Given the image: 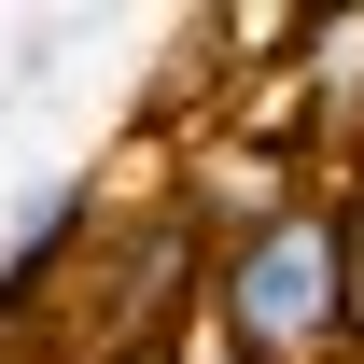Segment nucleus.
Wrapping results in <instances>:
<instances>
[{"label":"nucleus","instance_id":"1","mask_svg":"<svg viewBox=\"0 0 364 364\" xmlns=\"http://www.w3.org/2000/svg\"><path fill=\"white\" fill-rule=\"evenodd\" d=\"M196 336H225L238 364H350L364 350V196L350 182L252 196L225 225V252H210Z\"/></svg>","mask_w":364,"mask_h":364},{"label":"nucleus","instance_id":"2","mask_svg":"<svg viewBox=\"0 0 364 364\" xmlns=\"http://www.w3.org/2000/svg\"><path fill=\"white\" fill-rule=\"evenodd\" d=\"M98 225H112V210H98V182H43V196H28V225L0 238V350H14V336L43 322V294L98 252Z\"/></svg>","mask_w":364,"mask_h":364},{"label":"nucleus","instance_id":"3","mask_svg":"<svg viewBox=\"0 0 364 364\" xmlns=\"http://www.w3.org/2000/svg\"><path fill=\"white\" fill-rule=\"evenodd\" d=\"M70 364H168V336H98V350H70Z\"/></svg>","mask_w":364,"mask_h":364},{"label":"nucleus","instance_id":"4","mask_svg":"<svg viewBox=\"0 0 364 364\" xmlns=\"http://www.w3.org/2000/svg\"><path fill=\"white\" fill-rule=\"evenodd\" d=\"M168 364H238V350H225V336H168Z\"/></svg>","mask_w":364,"mask_h":364}]
</instances>
